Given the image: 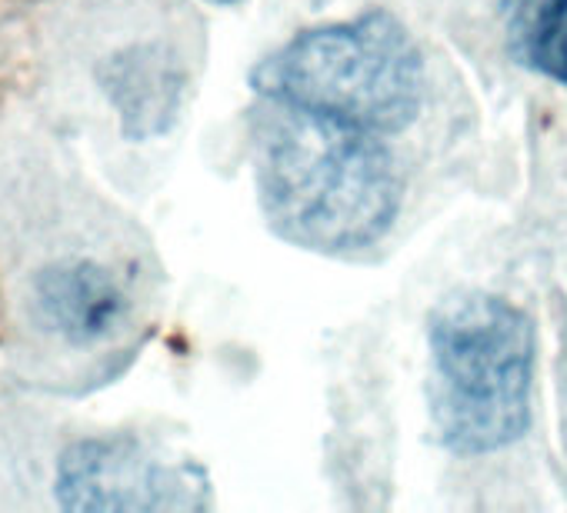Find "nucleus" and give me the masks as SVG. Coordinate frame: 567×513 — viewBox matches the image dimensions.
I'll use <instances>...</instances> for the list:
<instances>
[{
    "label": "nucleus",
    "mask_w": 567,
    "mask_h": 513,
    "mask_svg": "<svg viewBox=\"0 0 567 513\" xmlns=\"http://www.w3.org/2000/svg\"><path fill=\"white\" fill-rule=\"evenodd\" d=\"M250 147L260 210L288 243L354 253L391 230L404 190L381 134L260 97Z\"/></svg>",
    "instance_id": "f257e3e1"
},
{
    "label": "nucleus",
    "mask_w": 567,
    "mask_h": 513,
    "mask_svg": "<svg viewBox=\"0 0 567 513\" xmlns=\"http://www.w3.org/2000/svg\"><path fill=\"white\" fill-rule=\"evenodd\" d=\"M431 413L437 437L461 457L514 443L530 420L534 324L504 297L461 291L431 314Z\"/></svg>",
    "instance_id": "f03ea898"
},
{
    "label": "nucleus",
    "mask_w": 567,
    "mask_h": 513,
    "mask_svg": "<svg viewBox=\"0 0 567 513\" xmlns=\"http://www.w3.org/2000/svg\"><path fill=\"white\" fill-rule=\"evenodd\" d=\"M260 97L348 121L374 134L404 130L424 101V64L384 11L298 34L250 74Z\"/></svg>",
    "instance_id": "7ed1b4c3"
},
{
    "label": "nucleus",
    "mask_w": 567,
    "mask_h": 513,
    "mask_svg": "<svg viewBox=\"0 0 567 513\" xmlns=\"http://www.w3.org/2000/svg\"><path fill=\"white\" fill-rule=\"evenodd\" d=\"M187 467H174L131 437L81 440L58 463L64 510H174L194 506Z\"/></svg>",
    "instance_id": "20e7f679"
},
{
    "label": "nucleus",
    "mask_w": 567,
    "mask_h": 513,
    "mask_svg": "<svg viewBox=\"0 0 567 513\" xmlns=\"http://www.w3.org/2000/svg\"><path fill=\"white\" fill-rule=\"evenodd\" d=\"M38 324L74 347H91L121 334L131 297L114 271L94 261H61L38 274L31 291Z\"/></svg>",
    "instance_id": "39448f33"
},
{
    "label": "nucleus",
    "mask_w": 567,
    "mask_h": 513,
    "mask_svg": "<svg viewBox=\"0 0 567 513\" xmlns=\"http://www.w3.org/2000/svg\"><path fill=\"white\" fill-rule=\"evenodd\" d=\"M511 31L527 67L567 84V0H517Z\"/></svg>",
    "instance_id": "423d86ee"
},
{
    "label": "nucleus",
    "mask_w": 567,
    "mask_h": 513,
    "mask_svg": "<svg viewBox=\"0 0 567 513\" xmlns=\"http://www.w3.org/2000/svg\"><path fill=\"white\" fill-rule=\"evenodd\" d=\"M217 4H234V0H217Z\"/></svg>",
    "instance_id": "0eeeda50"
}]
</instances>
